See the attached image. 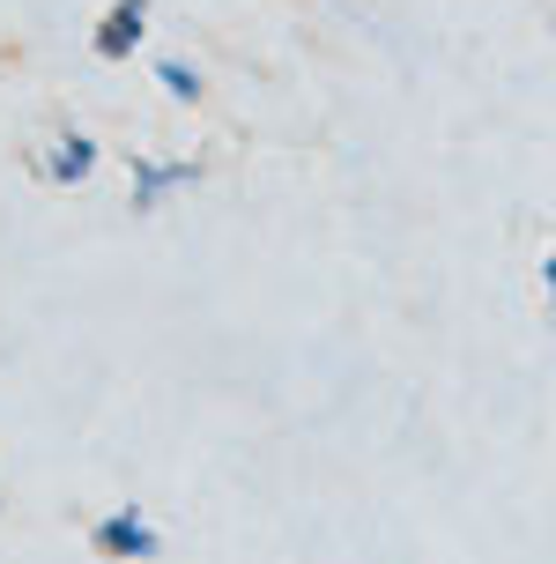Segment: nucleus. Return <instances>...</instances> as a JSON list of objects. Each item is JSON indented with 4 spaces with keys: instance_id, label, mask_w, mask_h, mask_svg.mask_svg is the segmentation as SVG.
<instances>
[{
    "instance_id": "obj_3",
    "label": "nucleus",
    "mask_w": 556,
    "mask_h": 564,
    "mask_svg": "<svg viewBox=\"0 0 556 564\" xmlns=\"http://www.w3.org/2000/svg\"><path fill=\"white\" fill-rule=\"evenodd\" d=\"M200 164H149V156H134V216H149L164 194H178V186H194Z\"/></svg>"
},
{
    "instance_id": "obj_5",
    "label": "nucleus",
    "mask_w": 556,
    "mask_h": 564,
    "mask_svg": "<svg viewBox=\"0 0 556 564\" xmlns=\"http://www.w3.org/2000/svg\"><path fill=\"white\" fill-rule=\"evenodd\" d=\"M156 83H164L171 105H200L208 97V75H200L194 59H156Z\"/></svg>"
},
{
    "instance_id": "obj_2",
    "label": "nucleus",
    "mask_w": 556,
    "mask_h": 564,
    "mask_svg": "<svg viewBox=\"0 0 556 564\" xmlns=\"http://www.w3.org/2000/svg\"><path fill=\"white\" fill-rule=\"evenodd\" d=\"M141 37H149V0H111L97 30H89V53L97 59H134Z\"/></svg>"
},
{
    "instance_id": "obj_4",
    "label": "nucleus",
    "mask_w": 556,
    "mask_h": 564,
    "mask_svg": "<svg viewBox=\"0 0 556 564\" xmlns=\"http://www.w3.org/2000/svg\"><path fill=\"white\" fill-rule=\"evenodd\" d=\"M97 156H105V149L89 134H59L53 149H45V178H53V186H83L89 171H97Z\"/></svg>"
},
{
    "instance_id": "obj_1",
    "label": "nucleus",
    "mask_w": 556,
    "mask_h": 564,
    "mask_svg": "<svg viewBox=\"0 0 556 564\" xmlns=\"http://www.w3.org/2000/svg\"><path fill=\"white\" fill-rule=\"evenodd\" d=\"M89 550H97V557H111V564H149L156 550H164V535L141 520V506H119L111 520H97V528H89Z\"/></svg>"
}]
</instances>
